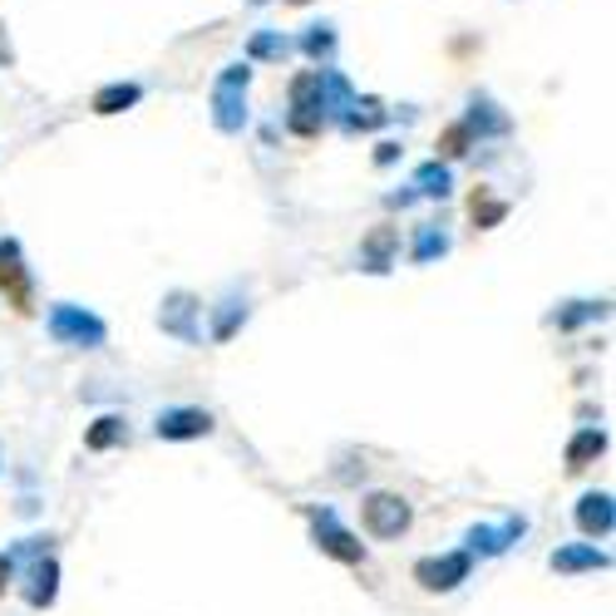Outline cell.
<instances>
[{"label": "cell", "mask_w": 616, "mask_h": 616, "mask_svg": "<svg viewBox=\"0 0 616 616\" xmlns=\"http://www.w3.org/2000/svg\"><path fill=\"white\" fill-rule=\"evenodd\" d=\"M602 567H612V557L597 553L592 543H573L553 553V573H602Z\"/></svg>", "instance_id": "7c38bea8"}, {"label": "cell", "mask_w": 616, "mask_h": 616, "mask_svg": "<svg viewBox=\"0 0 616 616\" xmlns=\"http://www.w3.org/2000/svg\"><path fill=\"white\" fill-rule=\"evenodd\" d=\"M301 50L311 54V60H326V54L336 50V30H330V26H311V30H306V40H301Z\"/></svg>", "instance_id": "d4e9b609"}, {"label": "cell", "mask_w": 616, "mask_h": 616, "mask_svg": "<svg viewBox=\"0 0 616 616\" xmlns=\"http://www.w3.org/2000/svg\"><path fill=\"white\" fill-rule=\"evenodd\" d=\"M395 153H399V143H380V153H375V163H395Z\"/></svg>", "instance_id": "83f0119b"}, {"label": "cell", "mask_w": 616, "mask_h": 616, "mask_svg": "<svg viewBox=\"0 0 616 616\" xmlns=\"http://www.w3.org/2000/svg\"><path fill=\"white\" fill-rule=\"evenodd\" d=\"M129 439V425H123V419H95V425H89V435H85V444L89 449H113V444H123Z\"/></svg>", "instance_id": "d6986e66"}, {"label": "cell", "mask_w": 616, "mask_h": 616, "mask_svg": "<svg viewBox=\"0 0 616 616\" xmlns=\"http://www.w3.org/2000/svg\"><path fill=\"white\" fill-rule=\"evenodd\" d=\"M469 143H474V129H469V123H454V129L439 139V148H444V153H449V158L469 153Z\"/></svg>", "instance_id": "484cf974"}, {"label": "cell", "mask_w": 616, "mask_h": 616, "mask_svg": "<svg viewBox=\"0 0 616 616\" xmlns=\"http://www.w3.org/2000/svg\"><path fill=\"white\" fill-rule=\"evenodd\" d=\"M602 454H607V435H602V429H582V435L567 444V469H587V464H597Z\"/></svg>", "instance_id": "9a60e30c"}, {"label": "cell", "mask_w": 616, "mask_h": 616, "mask_svg": "<svg viewBox=\"0 0 616 616\" xmlns=\"http://www.w3.org/2000/svg\"><path fill=\"white\" fill-rule=\"evenodd\" d=\"M577 528L587 533V538H607L616 528V508H612V494H587L577 504Z\"/></svg>", "instance_id": "30bf717a"}, {"label": "cell", "mask_w": 616, "mask_h": 616, "mask_svg": "<svg viewBox=\"0 0 616 616\" xmlns=\"http://www.w3.org/2000/svg\"><path fill=\"white\" fill-rule=\"evenodd\" d=\"M44 326H50V336L60 340V346H85V350L105 346V336H109V326L99 321L95 311H85V306H70V301L50 306V316H44Z\"/></svg>", "instance_id": "7a4b0ae2"}, {"label": "cell", "mask_w": 616, "mask_h": 616, "mask_svg": "<svg viewBox=\"0 0 616 616\" xmlns=\"http://www.w3.org/2000/svg\"><path fill=\"white\" fill-rule=\"evenodd\" d=\"M291 133L316 139L326 129V105H321V70H306L291 79V113H287Z\"/></svg>", "instance_id": "3957f363"}, {"label": "cell", "mask_w": 616, "mask_h": 616, "mask_svg": "<svg viewBox=\"0 0 616 616\" xmlns=\"http://www.w3.org/2000/svg\"><path fill=\"white\" fill-rule=\"evenodd\" d=\"M247 54H252V60H287L291 40L277 36V30H261V36H252V44H247Z\"/></svg>", "instance_id": "44dd1931"}, {"label": "cell", "mask_w": 616, "mask_h": 616, "mask_svg": "<svg viewBox=\"0 0 616 616\" xmlns=\"http://www.w3.org/2000/svg\"><path fill=\"white\" fill-rule=\"evenodd\" d=\"M291 6H306V0H291Z\"/></svg>", "instance_id": "f1b7e54d"}, {"label": "cell", "mask_w": 616, "mask_h": 616, "mask_svg": "<svg viewBox=\"0 0 616 616\" xmlns=\"http://www.w3.org/2000/svg\"><path fill=\"white\" fill-rule=\"evenodd\" d=\"M143 99V89L139 85H105L95 95V113H123V109H133Z\"/></svg>", "instance_id": "ac0fdd59"}, {"label": "cell", "mask_w": 616, "mask_h": 616, "mask_svg": "<svg viewBox=\"0 0 616 616\" xmlns=\"http://www.w3.org/2000/svg\"><path fill=\"white\" fill-rule=\"evenodd\" d=\"M523 533H528V523H523V518H508L504 528H484V523H478V528H469V553L494 557V553H504L508 543H518Z\"/></svg>", "instance_id": "8fae6325"}, {"label": "cell", "mask_w": 616, "mask_h": 616, "mask_svg": "<svg viewBox=\"0 0 616 616\" xmlns=\"http://www.w3.org/2000/svg\"><path fill=\"white\" fill-rule=\"evenodd\" d=\"M469 567H474V557H469V553L425 557V563H415V582H419L425 592H454L459 582H469Z\"/></svg>", "instance_id": "5b68a950"}, {"label": "cell", "mask_w": 616, "mask_h": 616, "mask_svg": "<svg viewBox=\"0 0 616 616\" xmlns=\"http://www.w3.org/2000/svg\"><path fill=\"white\" fill-rule=\"evenodd\" d=\"M409 188H415V198H449V192H454V173H449V168H444L439 158H435V163H425V168H419Z\"/></svg>", "instance_id": "2e32d148"}, {"label": "cell", "mask_w": 616, "mask_h": 616, "mask_svg": "<svg viewBox=\"0 0 616 616\" xmlns=\"http://www.w3.org/2000/svg\"><path fill=\"white\" fill-rule=\"evenodd\" d=\"M247 85H252V70L247 64H227L212 85V123L222 133H242L247 129Z\"/></svg>", "instance_id": "6da1fadb"}, {"label": "cell", "mask_w": 616, "mask_h": 616, "mask_svg": "<svg viewBox=\"0 0 616 616\" xmlns=\"http://www.w3.org/2000/svg\"><path fill=\"white\" fill-rule=\"evenodd\" d=\"M0 291L16 311H30V277L20 261V242H0Z\"/></svg>", "instance_id": "ba28073f"}, {"label": "cell", "mask_w": 616, "mask_h": 616, "mask_svg": "<svg viewBox=\"0 0 616 616\" xmlns=\"http://www.w3.org/2000/svg\"><path fill=\"white\" fill-rule=\"evenodd\" d=\"M153 429H158V439H173V444L202 439V435H212V415L208 409H163Z\"/></svg>", "instance_id": "9c48e42d"}, {"label": "cell", "mask_w": 616, "mask_h": 616, "mask_svg": "<svg viewBox=\"0 0 616 616\" xmlns=\"http://www.w3.org/2000/svg\"><path fill=\"white\" fill-rule=\"evenodd\" d=\"M54 592H60V563H54V557H40V563L30 567L26 602H30V607H50Z\"/></svg>", "instance_id": "4fadbf2b"}, {"label": "cell", "mask_w": 616, "mask_h": 616, "mask_svg": "<svg viewBox=\"0 0 616 616\" xmlns=\"http://www.w3.org/2000/svg\"><path fill=\"white\" fill-rule=\"evenodd\" d=\"M237 321H247V301H242V306H237V301H227V311L218 316V330H212V336H218V340H232Z\"/></svg>", "instance_id": "4316f807"}, {"label": "cell", "mask_w": 616, "mask_h": 616, "mask_svg": "<svg viewBox=\"0 0 616 616\" xmlns=\"http://www.w3.org/2000/svg\"><path fill=\"white\" fill-rule=\"evenodd\" d=\"M469 129H474V133H504V129H508V119H498V113H494V105H488V99H474Z\"/></svg>", "instance_id": "603a6c76"}, {"label": "cell", "mask_w": 616, "mask_h": 616, "mask_svg": "<svg viewBox=\"0 0 616 616\" xmlns=\"http://www.w3.org/2000/svg\"><path fill=\"white\" fill-rule=\"evenodd\" d=\"M311 523H316V547H321V553H330L336 563H346V567L365 563V547H360V538H356V533H346V528H340V523H336V513H330V508L311 513Z\"/></svg>", "instance_id": "8992f818"}, {"label": "cell", "mask_w": 616, "mask_h": 616, "mask_svg": "<svg viewBox=\"0 0 616 616\" xmlns=\"http://www.w3.org/2000/svg\"><path fill=\"white\" fill-rule=\"evenodd\" d=\"M395 242H399V232H395V227H380V232H370V242H365L360 267H365V271H390Z\"/></svg>", "instance_id": "e0dca14e"}, {"label": "cell", "mask_w": 616, "mask_h": 616, "mask_svg": "<svg viewBox=\"0 0 616 616\" xmlns=\"http://www.w3.org/2000/svg\"><path fill=\"white\" fill-rule=\"evenodd\" d=\"M409 518H415V513H409V504L399 494H370L360 504V523L370 538H399V533L409 528Z\"/></svg>", "instance_id": "277c9868"}, {"label": "cell", "mask_w": 616, "mask_h": 616, "mask_svg": "<svg viewBox=\"0 0 616 616\" xmlns=\"http://www.w3.org/2000/svg\"><path fill=\"white\" fill-rule=\"evenodd\" d=\"M385 119H390V109H385L380 99H350V109L340 113V129H346V133H370V129H380Z\"/></svg>", "instance_id": "5bb4252c"}, {"label": "cell", "mask_w": 616, "mask_h": 616, "mask_svg": "<svg viewBox=\"0 0 616 616\" xmlns=\"http://www.w3.org/2000/svg\"><path fill=\"white\" fill-rule=\"evenodd\" d=\"M469 212H474V222H478V227H498V222H504V212H508V202L488 198V192L478 188L474 198H469Z\"/></svg>", "instance_id": "7402d4cb"}, {"label": "cell", "mask_w": 616, "mask_h": 616, "mask_svg": "<svg viewBox=\"0 0 616 616\" xmlns=\"http://www.w3.org/2000/svg\"><path fill=\"white\" fill-rule=\"evenodd\" d=\"M198 311H202V306L192 301L188 291H173V296L163 301V311H158V326H163L168 336H178L182 346H198V340H202V330L192 326V316H198Z\"/></svg>", "instance_id": "52a82bcc"}, {"label": "cell", "mask_w": 616, "mask_h": 616, "mask_svg": "<svg viewBox=\"0 0 616 616\" xmlns=\"http://www.w3.org/2000/svg\"><path fill=\"white\" fill-rule=\"evenodd\" d=\"M449 252V232H439V227H419V237H415V257L419 267H425V261H435V257H444Z\"/></svg>", "instance_id": "ffe728a7"}, {"label": "cell", "mask_w": 616, "mask_h": 616, "mask_svg": "<svg viewBox=\"0 0 616 616\" xmlns=\"http://www.w3.org/2000/svg\"><path fill=\"white\" fill-rule=\"evenodd\" d=\"M592 316H607V306H592V301H573L567 311H557L553 321H557V330H573V326H582V321H592Z\"/></svg>", "instance_id": "cb8c5ba5"}]
</instances>
